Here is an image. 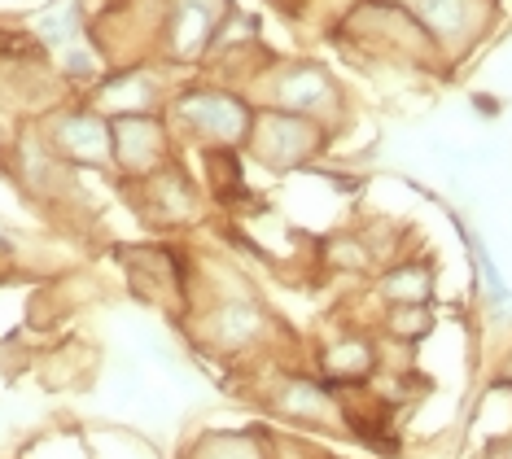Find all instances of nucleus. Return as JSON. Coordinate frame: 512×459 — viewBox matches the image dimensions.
Wrapping results in <instances>:
<instances>
[{"instance_id": "3", "label": "nucleus", "mask_w": 512, "mask_h": 459, "mask_svg": "<svg viewBox=\"0 0 512 459\" xmlns=\"http://www.w3.org/2000/svg\"><path fill=\"white\" fill-rule=\"evenodd\" d=\"M276 411H285V416H294V420H311V425H324V420H333V403H329V394L320 390V385H311V381H285V390L272 398Z\"/></svg>"}, {"instance_id": "9", "label": "nucleus", "mask_w": 512, "mask_h": 459, "mask_svg": "<svg viewBox=\"0 0 512 459\" xmlns=\"http://www.w3.org/2000/svg\"><path fill=\"white\" fill-rule=\"evenodd\" d=\"M206 459H254V455H250V451H241V455H237V451H232V446H228V451H211Z\"/></svg>"}, {"instance_id": "6", "label": "nucleus", "mask_w": 512, "mask_h": 459, "mask_svg": "<svg viewBox=\"0 0 512 459\" xmlns=\"http://www.w3.org/2000/svg\"><path fill=\"white\" fill-rule=\"evenodd\" d=\"M429 289H434V276H429L425 267H399V272H390L381 280V293L399 306H425Z\"/></svg>"}, {"instance_id": "4", "label": "nucleus", "mask_w": 512, "mask_h": 459, "mask_svg": "<svg viewBox=\"0 0 512 459\" xmlns=\"http://www.w3.org/2000/svg\"><path fill=\"white\" fill-rule=\"evenodd\" d=\"M372 363H377V355H372L368 341H333L329 350H324V372L329 376H342V381H364V376L372 372Z\"/></svg>"}, {"instance_id": "5", "label": "nucleus", "mask_w": 512, "mask_h": 459, "mask_svg": "<svg viewBox=\"0 0 512 459\" xmlns=\"http://www.w3.org/2000/svg\"><path fill=\"white\" fill-rule=\"evenodd\" d=\"M263 315L254 311L250 302H224L215 311V337L224 341V346H246V341L259 333Z\"/></svg>"}, {"instance_id": "7", "label": "nucleus", "mask_w": 512, "mask_h": 459, "mask_svg": "<svg viewBox=\"0 0 512 459\" xmlns=\"http://www.w3.org/2000/svg\"><path fill=\"white\" fill-rule=\"evenodd\" d=\"M412 5L434 31H460L469 18V0H412Z\"/></svg>"}, {"instance_id": "8", "label": "nucleus", "mask_w": 512, "mask_h": 459, "mask_svg": "<svg viewBox=\"0 0 512 459\" xmlns=\"http://www.w3.org/2000/svg\"><path fill=\"white\" fill-rule=\"evenodd\" d=\"M390 328H394V333L416 337V333H425V328H429V311H425V306H394Z\"/></svg>"}, {"instance_id": "1", "label": "nucleus", "mask_w": 512, "mask_h": 459, "mask_svg": "<svg viewBox=\"0 0 512 459\" xmlns=\"http://www.w3.org/2000/svg\"><path fill=\"white\" fill-rule=\"evenodd\" d=\"M180 119L202 136L237 140L246 132V105H237L232 97H224V92H193V97L180 105Z\"/></svg>"}, {"instance_id": "2", "label": "nucleus", "mask_w": 512, "mask_h": 459, "mask_svg": "<svg viewBox=\"0 0 512 459\" xmlns=\"http://www.w3.org/2000/svg\"><path fill=\"white\" fill-rule=\"evenodd\" d=\"M57 145H62L66 158L75 162H106L110 153V136L106 127L97 119H88V114H71V119L62 123V132H57Z\"/></svg>"}]
</instances>
